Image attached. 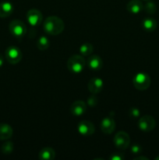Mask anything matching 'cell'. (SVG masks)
Listing matches in <instances>:
<instances>
[{
	"instance_id": "cell-28",
	"label": "cell",
	"mask_w": 159,
	"mask_h": 160,
	"mask_svg": "<svg viewBox=\"0 0 159 160\" xmlns=\"http://www.w3.org/2000/svg\"><path fill=\"white\" fill-rule=\"evenodd\" d=\"M134 160H138V159H143V160H149V159L147 157H144V156H137V157H135L133 159Z\"/></svg>"
},
{
	"instance_id": "cell-25",
	"label": "cell",
	"mask_w": 159,
	"mask_h": 160,
	"mask_svg": "<svg viewBox=\"0 0 159 160\" xmlns=\"http://www.w3.org/2000/svg\"><path fill=\"white\" fill-rule=\"evenodd\" d=\"M124 158V155L122 153H113L109 156V159L111 160H123Z\"/></svg>"
},
{
	"instance_id": "cell-8",
	"label": "cell",
	"mask_w": 159,
	"mask_h": 160,
	"mask_svg": "<svg viewBox=\"0 0 159 160\" xmlns=\"http://www.w3.org/2000/svg\"><path fill=\"white\" fill-rule=\"evenodd\" d=\"M42 13L40 10L37 9H31L26 12V19L31 26L37 27L42 22Z\"/></svg>"
},
{
	"instance_id": "cell-13",
	"label": "cell",
	"mask_w": 159,
	"mask_h": 160,
	"mask_svg": "<svg viewBox=\"0 0 159 160\" xmlns=\"http://www.w3.org/2000/svg\"><path fill=\"white\" fill-rule=\"evenodd\" d=\"M87 67L92 70H99L103 67V61L98 55H92L87 59Z\"/></svg>"
},
{
	"instance_id": "cell-7",
	"label": "cell",
	"mask_w": 159,
	"mask_h": 160,
	"mask_svg": "<svg viewBox=\"0 0 159 160\" xmlns=\"http://www.w3.org/2000/svg\"><path fill=\"white\" fill-rule=\"evenodd\" d=\"M156 121L151 116L146 115L140 117L138 121V127L140 130L144 132H150L155 128Z\"/></svg>"
},
{
	"instance_id": "cell-1",
	"label": "cell",
	"mask_w": 159,
	"mask_h": 160,
	"mask_svg": "<svg viewBox=\"0 0 159 160\" xmlns=\"http://www.w3.org/2000/svg\"><path fill=\"white\" fill-rule=\"evenodd\" d=\"M43 28L46 34L55 36L59 35L64 31L65 23L63 20L57 16H50L44 21Z\"/></svg>"
},
{
	"instance_id": "cell-19",
	"label": "cell",
	"mask_w": 159,
	"mask_h": 160,
	"mask_svg": "<svg viewBox=\"0 0 159 160\" xmlns=\"http://www.w3.org/2000/svg\"><path fill=\"white\" fill-rule=\"evenodd\" d=\"M36 45H37V48L41 51H45V50L48 49L49 48L50 42L48 38L45 37V36H41L37 39V42H36Z\"/></svg>"
},
{
	"instance_id": "cell-23",
	"label": "cell",
	"mask_w": 159,
	"mask_h": 160,
	"mask_svg": "<svg viewBox=\"0 0 159 160\" xmlns=\"http://www.w3.org/2000/svg\"><path fill=\"white\" fill-rule=\"evenodd\" d=\"M98 99L95 95H91L87 98V105L90 107H94L98 105Z\"/></svg>"
},
{
	"instance_id": "cell-16",
	"label": "cell",
	"mask_w": 159,
	"mask_h": 160,
	"mask_svg": "<svg viewBox=\"0 0 159 160\" xmlns=\"http://www.w3.org/2000/svg\"><path fill=\"white\" fill-rule=\"evenodd\" d=\"M13 12V6L9 2H2L0 3V17L6 18L9 17Z\"/></svg>"
},
{
	"instance_id": "cell-27",
	"label": "cell",
	"mask_w": 159,
	"mask_h": 160,
	"mask_svg": "<svg viewBox=\"0 0 159 160\" xmlns=\"http://www.w3.org/2000/svg\"><path fill=\"white\" fill-rule=\"evenodd\" d=\"M3 63H4V58H3L2 55L0 53V67H2Z\"/></svg>"
},
{
	"instance_id": "cell-30",
	"label": "cell",
	"mask_w": 159,
	"mask_h": 160,
	"mask_svg": "<svg viewBox=\"0 0 159 160\" xmlns=\"http://www.w3.org/2000/svg\"><path fill=\"white\" fill-rule=\"evenodd\" d=\"M146 1H150V0H146Z\"/></svg>"
},
{
	"instance_id": "cell-6",
	"label": "cell",
	"mask_w": 159,
	"mask_h": 160,
	"mask_svg": "<svg viewBox=\"0 0 159 160\" xmlns=\"http://www.w3.org/2000/svg\"><path fill=\"white\" fill-rule=\"evenodd\" d=\"M114 144L118 149L125 150L130 144V138L125 131H118L114 137Z\"/></svg>"
},
{
	"instance_id": "cell-11",
	"label": "cell",
	"mask_w": 159,
	"mask_h": 160,
	"mask_svg": "<svg viewBox=\"0 0 159 160\" xmlns=\"http://www.w3.org/2000/svg\"><path fill=\"white\" fill-rule=\"evenodd\" d=\"M115 122L112 117H107L101 120V130L104 134H110L115 131Z\"/></svg>"
},
{
	"instance_id": "cell-21",
	"label": "cell",
	"mask_w": 159,
	"mask_h": 160,
	"mask_svg": "<svg viewBox=\"0 0 159 160\" xmlns=\"http://www.w3.org/2000/svg\"><path fill=\"white\" fill-rule=\"evenodd\" d=\"M13 143L10 141H7V142H5L1 146V152L4 155H9L13 151Z\"/></svg>"
},
{
	"instance_id": "cell-9",
	"label": "cell",
	"mask_w": 159,
	"mask_h": 160,
	"mask_svg": "<svg viewBox=\"0 0 159 160\" xmlns=\"http://www.w3.org/2000/svg\"><path fill=\"white\" fill-rule=\"evenodd\" d=\"M78 132L82 136L88 137L94 134L95 131V127L93 123L88 120H83L80 122L77 126Z\"/></svg>"
},
{
	"instance_id": "cell-2",
	"label": "cell",
	"mask_w": 159,
	"mask_h": 160,
	"mask_svg": "<svg viewBox=\"0 0 159 160\" xmlns=\"http://www.w3.org/2000/svg\"><path fill=\"white\" fill-rule=\"evenodd\" d=\"M86 67V61L80 55H73L67 61V68L73 73H80Z\"/></svg>"
},
{
	"instance_id": "cell-12",
	"label": "cell",
	"mask_w": 159,
	"mask_h": 160,
	"mask_svg": "<svg viewBox=\"0 0 159 160\" xmlns=\"http://www.w3.org/2000/svg\"><path fill=\"white\" fill-rule=\"evenodd\" d=\"M88 90L90 93L96 95L101 92L103 87H104V82L102 80L99 78H93L89 81L88 82Z\"/></svg>"
},
{
	"instance_id": "cell-29",
	"label": "cell",
	"mask_w": 159,
	"mask_h": 160,
	"mask_svg": "<svg viewBox=\"0 0 159 160\" xmlns=\"http://www.w3.org/2000/svg\"><path fill=\"white\" fill-rule=\"evenodd\" d=\"M155 160H159V156H156L155 157V159H154Z\"/></svg>"
},
{
	"instance_id": "cell-26",
	"label": "cell",
	"mask_w": 159,
	"mask_h": 160,
	"mask_svg": "<svg viewBox=\"0 0 159 160\" xmlns=\"http://www.w3.org/2000/svg\"><path fill=\"white\" fill-rule=\"evenodd\" d=\"M131 152L132 154H140L142 152V147L139 145H133L131 147Z\"/></svg>"
},
{
	"instance_id": "cell-15",
	"label": "cell",
	"mask_w": 159,
	"mask_h": 160,
	"mask_svg": "<svg viewBox=\"0 0 159 160\" xmlns=\"http://www.w3.org/2000/svg\"><path fill=\"white\" fill-rule=\"evenodd\" d=\"M13 134L12 128L7 123H0V140L6 141L10 138Z\"/></svg>"
},
{
	"instance_id": "cell-10",
	"label": "cell",
	"mask_w": 159,
	"mask_h": 160,
	"mask_svg": "<svg viewBox=\"0 0 159 160\" xmlns=\"http://www.w3.org/2000/svg\"><path fill=\"white\" fill-rule=\"evenodd\" d=\"M87 111V105L84 101L77 100L72 103L70 106V112L75 117H80Z\"/></svg>"
},
{
	"instance_id": "cell-3",
	"label": "cell",
	"mask_w": 159,
	"mask_h": 160,
	"mask_svg": "<svg viewBox=\"0 0 159 160\" xmlns=\"http://www.w3.org/2000/svg\"><path fill=\"white\" fill-rule=\"evenodd\" d=\"M132 83L136 89L139 91H145L150 87L151 83V78L146 73H138L135 75Z\"/></svg>"
},
{
	"instance_id": "cell-18",
	"label": "cell",
	"mask_w": 159,
	"mask_h": 160,
	"mask_svg": "<svg viewBox=\"0 0 159 160\" xmlns=\"http://www.w3.org/2000/svg\"><path fill=\"white\" fill-rule=\"evenodd\" d=\"M141 25L144 31H147V32H152V31H155V29L157 28V23L154 18L147 17V18L143 19Z\"/></svg>"
},
{
	"instance_id": "cell-14",
	"label": "cell",
	"mask_w": 159,
	"mask_h": 160,
	"mask_svg": "<svg viewBox=\"0 0 159 160\" xmlns=\"http://www.w3.org/2000/svg\"><path fill=\"white\" fill-rule=\"evenodd\" d=\"M126 9L131 13L137 14L143 10V5L140 0H130L127 3Z\"/></svg>"
},
{
	"instance_id": "cell-17",
	"label": "cell",
	"mask_w": 159,
	"mask_h": 160,
	"mask_svg": "<svg viewBox=\"0 0 159 160\" xmlns=\"http://www.w3.org/2000/svg\"><path fill=\"white\" fill-rule=\"evenodd\" d=\"M38 157L41 160H52L55 158V152L51 147H45L40 151Z\"/></svg>"
},
{
	"instance_id": "cell-20",
	"label": "cell",
	"mask_w": 159,
	"mask_h": 160,
	"mask_svg": "<svg viewBox=\"0 0 159 160\" xmlns=\"http://www.w3.org/2000/svg\"><path fill=\"white\" fill-rule=\"evenodd\" d=\"M94 50V47L92 44L89 43V42H86V43L83 44L80 47V52L83 56H88L92 54Z\"/></svg>"
},
{
	"instance_id": "cell-4",
	"label": "cell",
	"mask_w": 159,
	"mask_h": 160,
	"mask_svg": "<svg viewBox=\"0 0 159 160\" xmlns=\"http://www.w3.org/2000/svg\"><path fill=\"white\" fill-rule=\"evenodd\" d=\"M9 29L11 34L17 38H23L27 31L25 23L20 20H12L9 23Z\"/></svg>"
},
{
	"instance_id": "cell-24",
	"label": "cell",
	"mask_w": 159,
	"mask_h": 160,
	"mask_svg": "<svg viewBox=\"0 0 159 160\" xmlns=\"http://www.w3.org/2000/svg\"><path fill=\"white\" fill-rule=\"evenodd\" d=\"M129 116H130L131 118H138L140 115V112L137 108H131L129 109Z\"/></svg>"
},
{
	"instance_id": "cell-22",
	"label": "cell",
	"mask_w": 159,
	"mask_h": 160,
	"mask_svg": "<svg viewBox=\"0 0 159 160\" xmlns=\"http://www.w3.org/2000/svg\"><path fill=\"white\" fill-rule=\"evenodd\" d=\"M143 9H144V11L147 13L152 15V14L155 13L156 11H157V6H156L154 2H147L143 6Z\"/></svg>"
},
{
	"instance_id": "cell-5",
	"label": "cell",
	"mask_w": 159,
	"mask_h": 160,
	"mask_svg": "<svg viewBox=\"0 0 159 160\" xmlns=\"http://www.w3.org/2000/svg\"><path fill=\"white\" fill-rule=\"evenodd\" d=\"M6 59L9 63L17 64L20 62L22 59V52L19 48L16 46H9L6 48Z\"/></svg>"
}]
</instances>
